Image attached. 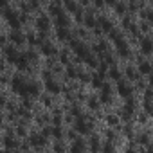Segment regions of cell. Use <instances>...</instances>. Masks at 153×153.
<instances>
[{"mask_svg":"<svg viewBox=\"0 0 153 153\" xmlns=\"http://www.w3.org/2000/svg\"><path fill=\"white\" fill-rule=\"evenodd\" d=\"M11 87H13V90H15L16 94H20V96H24V97H27V96H36V94H38V83L27 81L24 76H20V74H16L15 78L11 79Z\"/></svg>","mask_w":153,"mask_h":153,"instance_id":"obj_1","label":"cell"},{"mask_svg":"<svg viewBox=\"0 0 153 153\" xmlns=\"http://www.w3.org/2000/svg\"><path fill=\"white\" fill-rule=\"evenodd\" d=\"M6 18H7V20H9V24L15 27V31H18V27H20V20H18L16 13H15V11H11V9H7V11H6Z\"/></svg>","mask_w":153,"mask_h":153,"instance_id":"obj_2","label":"cell"},{"mask_svg":"<svg viewBox=\"0 0 153 153\" xmlns=\"http://www.w3.org/2000/svg\"><path fill=\"white\" fill-rule=\"evenodd\" d=\"M45 79H47V81H45V87H47V90H49V92H52V94H58V92L61 90V87H59L56 81H52V79L49 78V74H45Z\"/></svg>","mask_w":153,"mask_h":153,"instance_id":"obj_3","label":"cell"},{"mask_svg":"<svg viewBox=\"0 0 153 153\" xmlns=\"http://www.w3.org/2000/svg\"><path fill=\"white\" fill-rule=\"evenodd\" d=\"M49 24H51V20H49L47 15H42V16H38V20H36V27H38L40 31H47V29H49Z\"/></svg>","mask_w":153,"mask_h":153,"instance_id":"obj_4","label":"cell"},{"mask_svg":"<svg viewBox=\"0 0 153 153\" xmlns=\"http://www.w3.org/2000/svg\"><path fill=\"white\" fill-rule=\"evenodd\" d=\"M4 54L7 56V59H9L11 63H16V59H18V54H20V52H16V49H15V47H6V49H4Z\"/></svg>","mask_w":153,"mask_h":153,"instance_id":"obj_5","label":"cell"},{"mask_svg":"<svg viewBox=\"0 0 153 153\" xmlns=\"http://www.w3.org/2000/svg\"><path fill=\"white\" fill-rule=\"evenodd\" d=\"M110 85H106V83H103L101 85V96H99V99L103 101V103H110Z\"/></svg>","mask_w":153,"mask_h":153,"instance_id":"obj_6","label":"cell"},{"mask_svg":"<svg viewBox=\"0 0 153 153\" xmlns=\"http://www.w3.org/2000/svg\"><path fill=\"white\" fill-rule=\"evenodd\" d=\"M31 144H33L34 148H42V146L45 144V137H43L42 133H33V135H31Z\"/></svg>","mask_w":153,"mask_h":153,"instance_id":"obj_7","label":"cell"},{"mask_svg":"<svg viewBox=\"0 0 153 153\" xmlns=\"http://www.w3.org/2000/svg\"><path fill=\"white\" fill-rule=\"evenodd\" d=\"M70 153H85V142L83 140H74L70 146Z\"/></svg>","mask_w":153,"mask_h":153,"instance_id":"obj_8","label":"cell"},{"mask_svg":"<svg viewBox=\"0 0 153 153\" xmlns=\"http://www.w3.org/2000/svg\"><path fill=\"white\" fill-rule=\"evenodd\" d=\"M119 94H121L123 97H128V99H130V96H131V87H130L128 83H124V81H119Z\"/></svg>","mask_w":153,"mask_h":153,"instance_id":"obj_9","label":"cell"},{"mask_svg":"<svg viewBox=\"0 0 153 153\" xmlns=\"http://www.w3.org/2000/svg\"><path fill=\"white\" fill-rule=\"evenodd\" d=\"M76 130H78L79 133H88V131H90V124H87V123L83 121V117H79L78 123H76Z\"/></svg>","mask_w":153,"mask_h":153,"instance_id":"obj_10","label":"cell"},{"mask_svg":"<svg viewBox=\"0 0 153 153\" xmlns=\"http://www.w3.org/2000/svg\"><path fill=\"white\" fill-rule=\"evenodd\" d=\"M140 49H142L144 54H151V51H153V43H151V40H149V38H144L142 43H140Z\"/></svg>","mask_w":153,"mask_h":153,"instance_id":"obj_11","label":"cell"},{"mask_svg":"<svg viewBox=\"0 0 153 153\" xmlns=\"http://www.w3.org/2000/svg\"><path fill=\"white\" fill-rule=\"evenodd\" d=\"M56 25H58V27H67V25H68V20H67V15H65L63 11H61V13H59V15L56 16Z\"/></svg>","mask_w":153,"mask_h":153,"instance_id":"obj_12","label":"cell"},{"mask_svg":"<svg viewBox=\"0 0 153 153\" xmlns=\"http://www.w3.org/2000/svg\"><path fill=\"white\" fill-rule=\"evenodd\" d=\"M117 51H119L121 56H128V54H130V49H128V45H126L123 40H117Z\"/></svg>","mask_w":153,"mask_h":153,"instance_id":"obj_13","label":"cell"},{"mask_svg":"<svg viewBox=\"0 0 153 153\" xmlns=\"http://www.w3.org/2000/svg\"><path fill=\"white\" fill-rule=\"evenodd\" d=\"M42 52L47 54V56H52V54H56V49H54V45H51L49 42H45V43H42Z\"/></svg>","mask_w":153,"mask_h":153,"instance_id":"obj_14","label":"cell"},{"mask_svg":"<svg viewBox=\"0 0 153 153\" xmlns=\"http://www.w3.org/2000/svg\"><path fill=\"white\" fill-rule=\"evenodd\" d=\"M9 40L15 42V43H22V42H24V34H22L20 31H13V33L9 34Z\"/></svg>","mask_w":153,"mask_h":153,"instance_id":"obj_15","label":"cell"},{"mask_svg":"<svg viewBox=\"0 0 153 153\" xmlns=\"http://www.w3.org/2000/svg\"><path fill=\"white\" fill-rule=\"evenodd\" d=\"M131 112H133V101H131V99H128L126 106L123 108V117H126V119H128V117L131 115Z\"/></svg>","mask_w":153,"mask_h":153,"instance_id":"obj_16","label":"cell"},{"mask_svg":"<svg viewBox=\"0 0 153 153\" xmlns=\"http://www.w3.org/2000/svg\"><path fill=\"white\" fill-rule=\"evenodd\" d=\"M139 72H140V74H149V72H151L149 61H140V63H139Z\"/></svg>","mask_w":153,"mask_h":153,"instance_id":"obj_17","label":"cell"},{"mask_svg":"<svg viewBox=\"0 0 153 153\" xmlns=\"http://www.w3.org/2000/svg\"><path fill=\"white\" fill-rule=\"evenodd\" d=\"M99 24L103 25V29H105V31H114V25H112V22H110L108 18L101 16V18H99Z\"/></svg>","mask_w":153,"mask_h":153,"instance_id":"obj_18","label":"cell"},{"mask_svg":"<svg viewBox=\"0 0 153 153\" xmlns=\"http://www.w3.org/2000/svg\"><path fill=\"white\" fill-rule=\"evenodd\" d=\"M58 38L59 40H67L68 38V29L67 27H58Z\"/></svg>","mask_w":153,"mask_h":153,"instance_id":"obj_19","label":"cell"},{"mask_svg":"<svg viewBox=\"0 0 153 153\" xmlns=\"http://www.w3.org/2000/svg\"><path fill=\"white\" fill-rule=\"evenodd\" d=\"M4 144H6V148H7V149H13V148L16 146V142H15V139H13V137H9V135H7V137L4 139Z\"/></svg>","mask_w":153,"mask_h":153,"instance_id":"obj_20","label":"cell"},{"mask_svg":"<svg viewBox=\"0 0 153 153\" xmlns=\"http://www.w3.org/2000/svg\"><path fill=\"white\" fill-rule=\"evenodd\" d=\"M103 74H105V72H99V76H96V78L92 79V85H94V87H99V88H101V85H103Z\"/></svg>","mask_w":153,"mask_h":153,"instance_id":"obj_21","label":"cell"},{"mask_svg":"<svg viewBox=\"0 0 153 153\" xmlns=\"http://www.w3.org/2000/svg\"><path fill=\"white\" fill-rule=\"evenodd\" d=\"M110 76H112V78H114V79H117V81H121V72H119V70H117L115 67H114V68L110 70Z\"/></svg>","mask_w":153,"mask_h":153,"instance_id":"obj_22","label":"cell"},{"mask_svg":"<svg viewBox=\"0 0 153 153\" xmlns=\"http://www.w3.org/2000/svg\"><path fill=\"white\" fill-rule=\"evenodd\" d=\"M126 76H128L130 79H135V78H137V74H135V68H131V67H130V68H126Z\"/></svg>","mask_w":153,"mask_h":153,"instance_id":"obj_23","label":"cell"},{"mask_svg":"<svg viewBox=\"0 0 153 153\" xmlns=\"http://www.w3.org/2000/svg\"><path fill=\"white\" fill-rule=\"evenodd\" d=\"M85 20H87V24H88L90 27H94V25H96V20H94V16H92V15H87V18H85Z\"/></svg>","mask_w":153,"mask_h":153,"instance_id":"obj_24","label":"cell"},{"mask_svg":"<svg viewBox=\"0 0 153 153\" xmlns=\"http://www.w3.org/2000/svg\"><path fill=\"white\" fill-rule=\"evenodd\" d=\"M51 133H52V135H54V137H58V139H59V137H61V130H59V128H58V126H56V128H51Z\"/></svg>","mask_w":153,"mask_h":153,"instance_id":"obj_25","label":"cell"},{"mask_svg":"<svg viewBox=\"0 0 153 153\" xmlns=\"http://www.w3.org/2000/svg\"><path fill=\"white\" fill-rule=\"evenodd\" d=\"M103 151H105V153H112V151H114L112 142H106V144H105V148H103Z\"/></svg>","mask_w":153,"mask_h":153,"instance_id":"obj_26","label":"cell"},{"mask_svg":"<svg viewBox=\"0 0 153 153\" xmlns=\"http://www.w3.org/2000/svg\"><path fill=\"white\" fill-rule=\"evenodd\" d=\"M92 149H94V151L99 149V139H96V137L92 139Z\"/></svg>","mask_w":153,"mask_h":153,"instance_id":"obj_27","label":"cell"},{"mask_svg":"<svg viewBox=\"0 0 153 153\" xmlns=\"http://www.w3.org/2000/svg\"><path fill=\"white\" fill-rule=\"evenodd\" d=\"M108 124H117V117H114V115H108Z\"/></svg>","mask_w":153,"mask_h":153,"instance_id":"obj_28","label":"cell"},{"mask_svg":"<svg viewBox=\"0 0 153 153\" xmlns=\"http://www.w3.org/2000/svg\"><path fill=\"white\" fill-rule=\"evenodd\" d=\"M88 105H90V108H97V101H96L94 97H92V99L88 101Z\"/></svg>","mask_w":153,"mask_h":153,"instance_id":"obj_29","label":"cell"},{"mask_svg":"<svg viewBox=\"0 0 153 153\" xmlns=\"http://www.w3.org/2000/svg\"><path fill=\"white\" fill-rule=\"evenodd\" d=\"M54 149H56V153H63V146H61V144H56Z\"/></svg>","mask_w":153,"mask_h":153,"instance_id":"obj_30","label":"cell"},{"mask_svg":"<svg viewBox=\"0 0 153 153\" xmlns=\"http://www.w3.org/2000/svg\"><path fill=\"white\" fill-rule=\"evenodd\" d=\"M67 7H68L70 11H74V9H76V4H74V2H68V4H67Z\"/></svg>","mask_w":153,"mask_h":153,"instance_id":"obj_31","label":"cell"},{"mask_svg":"<svg viewBox=\"0 0 153 153\" xmlns=\"http://www.w3.org/2000/svg\"><path fill=\"white\" fill-rule=\"evenodd\" d=\"M68 76H70V78H74V76H76V70H74V68H72V67H70V68H68Z\"/></svg>","mask_w":153,"mask_h":153,"instance_id":"obj_32","label":"cell"},{"mask_svg":"<svg viewBox=\"0 0 153 153\" xmlns=\"http://www.w3.org/2000/svg\"><path fill=\"white\" fill-rule=\"evenodd\" d=\"M140 142H144V144H148V135H140Z\"/></svg>","mask_w":153,"mask_h":153,"instance_id":"obj_33","label":"cell"},{"mask_svg":"<svg viewBox=\"0 0 153 153\" xmlns=\"http://www.w3.org/2000/svg\"><path fill=\"white\" fill-rule=\"evenodd\" d=\"M59 121H61V117H59V115H56V117H54V123H56V124H59Z\"/></svg>","mask_w":153,"mask_h":153,"instance_id":"obj_34","label":"cell"}]
</instances>
